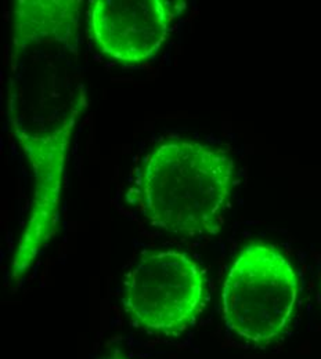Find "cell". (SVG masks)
<instances>
[{
	"label": "cell",
	"mask_w": 321,
	"mask_h": 359,
	"mask_svg": "<svg viewBox=\"0 0 321 359\" xmlns=\"http://www.w3.org/2000/svg\"><path fill=\"white\" fill-rule=\"evenodd\" d=\"M81 0H18L7 89L11 133L34 175L27 223L11 263L18 282L54 236L71 138L86 109Z\"/></svg>",
	"instance_id": "1"
},
{
	"label": "cell",
	"mask_w": 321,
	"mask_h": 359,
	"mask_svg": "<svg viewBox=\"0 0 321 359\" xmlns=\"http://www.w3.org/2000/svg\"><path fill=\"white\" fill-rule=\"evenodd\" d=\"M234 162L221 149L194 141H168L144 161L138 203L145 220L162 231L201 236L222 225Z\"/></svg>",
	"instance_id": "2"
},
{
	"label": "cell",
	"mask_w": 321,
	"mask_h": 359,
	"mask_svg": "<svg viewBox=\"0 0 321 359\" xmlns=\"http://www.w3.org/2000/svg\"><path fill=\"white\" fill-rule=\"evenodd\" d=\"M298 296V275L288 259L270 245L251 243L223 283L225 323L244 341L268 346L287 332Z\"/></svg>",
	"instance_id": "3"
},
{
	"label": "cell",
	"mask_w": 321,
	"mask_h": 359,
	"mask_svg": "<svg viewBox=\"0 0 321 359\" xmlns=\"http://www.w3.org/2000/svg\"><path fill=\"white\" fill-rule=\"evenodd\" d=\"M207 300L205 271L182 252L145 253L125 276L124 310L150 334L179 337L195 325Z\"/></svg>",
	"instance_id": "4"
},
{
	"label": "cell",
	"mask_w": 321,
	"mask_h": 359,
	"mask_svg": "<svg viewBox=\"0 0 321 359\" xmlns=\"http://www.w3.org/2000/svg\"><path fill=\"white\" fill-rule=\"evenodd\" d=\"M184 7L166 0H94L89 6L93 41L112 60L145 62L166 42Z\"/></svg>",
	"instance_id": "5"
},
{
	"label": "cell",
	"mask_w": 321,
	"mask_h": 359,
	"mask_svg": "<svg viewBox=\"0 0 321 359\" xmlns=\"http://www.w3.org/2000/svg\"><path fill=\"white\" fill-rule=\"evenodd\" d=\"M101 359H131L128 358L124 353H121V351H112V353H110V354H107V355H104Z\"/></svg>",
	"instance_id": "6"
}]
</instances>
